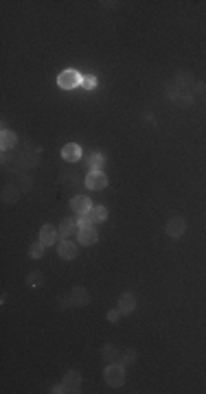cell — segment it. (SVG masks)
<instances>
[{"instance_id": "d6986e66", "label": "cell", "mask_w": 206, "mask_h": 394, "mask_svg": "<svg viewBox=\"0 0 206 394\" xmlns=\"http://www.w3.org/2000/svg\"><path fill=\"white\" fill-rule=\"evenodd\" d=\"M90 169H92V171H101L103 169V164H105V158H103V156L101 154H94V156H90Z\"/></svg>"}, {"instance_id": "7402d4cb", "label": "cell", "mask_w": 206, "mask_h": 394, "mask_svg": "<svg viewBox=\"0 0 206 394\" xmlns=\"http://www.w3.org/2000/svg\"><path fill=\"white\" fill-rule=\"evenodd\" d=\"M134 359H136V353H134V351H125V353H123V361H121V366H127V363H132Z\"/></svg>"}, {"instance_id": "2e32d148", "label": "cell", "mask_w": 206, "mask_h": 394, "mask_svg": "<svg viewBox=\"0 0 206 394\" xmlns=\"http://www.w3.org/2000/svg\"><path fill=\"white\" fill-rule=\"evenodd\" d=\"M88 217H90V221H105L108 219V208H105V206H92V208H90V213H86Z\"/></svg>"}, {"instance_id": "8fae6325", "label": "cell", "mask_w": 206, "mask_h": 394, "mask_svg": "<svg viewBox=\"0 0 206 394\" xmlns=\"http://www.w3.org/2000/svg\"><path fill=\"white\" fill-rule=\"evenodd\" d=\"M62 158L66 160V162H77V160L82 158V147H79L77 143H68V145H64V149H62Z\"/></svg>"}, {"instance_id": "3957f363", "label": "cell", "mask_w": 206, "mask_h": 394, "mask_svg": "<svg viewBox=\"0 0 206 394\" xmlns=\"http://www.w3.org/2000/svg\"><path fill=\"white\" fill-rule=\"evenodd\" d=\"M184 232H187V219H184V217L175 215L167 221V235L171 236V239H180Z\"/></svg>"}, {"instance_id": "cb8c5ba5", "label": "cell", "mask_w": 206, "mask_h": 394, "mask_svg": "<svg viewBox=\"0 0 206 394\" xmlns=\"http://www.w3.org/2000/svg\"><path fill=\"white\" fill-rule=\"evenodd\" d=\"M121 315H123V313H121L119 307H117V309H112V311H108V320H110V322H119Z\"/></svg>"}, {"instance_id": "e0dca14e", "label": "cell", "mask_w": 206, "mask_h": 394, "mask_svg": "<svg viewBox=\"0 0 206 394\" xmlns=\"http://www.w3.org/2000/svg\"><path fill=\"white\" fill-rule=\"evenodd\" d=\"M18 197H20V191H18V189H13V186H4L2 199L7 201V204H11V201H18Z\"/></svg>"}, {"instance_id": "44dd1931", "label": "cell", "mask_w": 206, "mask_h": 394, "mask_svg": "<svg viewBox=\"0 0 206 394\" xmlns=\"http://www.w3.org/2000/svg\"><path fill=\"white\" fill-rule=\"evenodd\" d=\"M82 85H83L86 90H92L94 85H97V77H92V75H86V77L82 79Z\"/></svg>"}, {"instance_id": "d4e9b609", "label": "cell", "mask_w": 206, "mask_h": 394, "mask_svg": "<svg viewBox=\"0 0 206 394\" xmlns=\"http://www.w3.org/2000/svg\"><path fill=\"white\" fill-rule=\"evenodd\" d=\"M51 392H55V394H59V392H68V388L66 386H64V383H62V386H55L53 388V390Z\"/></svg>"}, {"instance_id": "603a6c76", "label": "cell", "mask_w": 206, "mask_h": 394, "mask_svg": "<svg viewBox=\"0 0 206 394\" xmlns=\"http://www.w3.org/2000/svg\"><path fill=\"white\" fill-rule=\"evenodd\" d=\"M77 226H79V228H90V226H92V221H90V217H88V215H79Z\"/></svg>"}, {"instance_id": "8992f818", "label": "cell", "mask_w": 206, "mask_h": 394, "mask_svg": "<svg viewBox=\"0 0 206 394\" xmlns=\"http://www.w3.org/2000/svg\"><path fill=\"white\" fill-rule=\"evenodd\" d=\"M70 208H73V213H77V215L90 213V208H92V204H90V197H86V195L73 197V201H70Z\"/></svg>"}, {"instance_id": "ffe728a7", "label": "cell", "mask_w": 206, "mask_h": 394, "mask_svg": "<svg viewBox=\"0 0 206 394\" xmlns=\"http://www.w3.org/2000/svg\"><path fill=\"white\" fill-rule=\"evenodd\" d=\"M44 250H46V245H44L42 241H38V243H33V245H31L29 254H31V259H40V256L44 254Z\"/></svg>"}, {"instance_id": "6da1fadb", "label": "cell", "mask_w": 206, "mask_h": 394, "mask_svg": "<svg viewBox=\"0 0 206 394\" xmlns=\"http://www.w3.org/2000/svg\"><path fill=\"white\" fill-rule=\"evenodd\" d=\"M103 377H105V383H108L110 388H121L125 383V366H121L119 361L117 363H108Z\"/></svg>"}, {"instance_id": "9a60e30c", "label": "cell", "mask_w": 206, "mask_h": 394, "mask_svg": "<svg viewBox=\"0 0 206 394\" xmlns=\"http://www.w3.org/2000/svg\"><path fill=\"white\" fill-rule=\"evenodd\" d=\"M16 143H18V136L13 134V131H9V129H2V134H0V145H2V149L4 151L13 149V147H16Z\"/></svg>"}, {"instance_id": "7c38bea8", "label": "cell", "mask_w": 206, "mask_h": 394, "mask_svg": "<svg viewBox=\"0 0 206 394\" xmlns=\"http://www.w3.org/2000/svg\"><path fill=\"white\" fill-rule=\"evenodd\" d=\"M119 309L123 315H127V313H132L134 309H136V296L132 294H123L119 298Z\"/></svg>"}, {"instance_id": "277c9868", "label": "cell", "mask_w": 206, "mask_h": 394, "mask_svg": "<svg viewBox=\"0 0 206 394\" xmlns=\"http://www.w3.org/2000/svg\"><path fill=\"white\" fill-rule=\"evenodd\" d=\"M86 186L90 191H101L108 186V178H105L103 171H90L86 178Z\"/></svg>"}, {"instance_id": "ac0fdd59", "label": "cell", "mask_w": 206, "mask_h": 394, "mask_svg": "<svg viewBox=\"0 0 206 394\" xmlns=\"http://www.w3.org/2000/svg\"><path fill=\"white\" fill-rule=\"evenodd\" d=\"M42 282H44V274H42V272H38V270L31 272V274L27 276V285L29 287H40Z\"/></svg>"}, {"instance_id": "52a82bcc", "label": "cell", "mask_w": 206, "mask_h": 394, "mask_svg": "<svg viewBox=\"0 0 206 394\" xmlns=\"http://www.w3.org/2000/svg\"><path fill=\"white\" fill-rule=\"evenodd\" d=\"M97 239H99V235H97V230L90 226V228H79L77 230V241L82 245H94L97 243Z\"/></svg>"}, {"instance_id": "5b68a950", "label": "cell", "mask_w": 206, "mask_h": 394, "mask_svg": "<svg viewBox=\"0 0 206 394\" xmlns=\"http://www.w3.org/2000/svg\"><path fill=\"white\" fill-rule=\"evenodd\" d=\"M68 302H70V305H75V307H86L90 302L88 289H83V287H75V289L70 291V296H68Z\"/></svg>"}, {"instance_id": "30bf717a", "label": "cell", "mask_w": 206, "mask_h": 394, "mask_svg": "<svg viewBox=\"0 0 206 394\" xmlns=\"http://www.w3.org/2000/svg\"><path fill=\"white\" fill-rule=\"evenodd\" d=\"M62 383L68 388V392H79V388H82V375H79L77 370H68L66 375H64Z\"/></svg>"}, {"instance_id": "9c48e42d", "label": "cell", "mask_w": 206, "mask_h": 394, "mask_svg": "<svg viewBox=\"0 0 206 394\" xmlns=\"http://www.w3.org/2000/svg\"><path fill=\"white\" fill-rule=\"evenodd\" d=\"M57 236H59V232L55 230L51 224H44L42 228H40V241H42V243L46 245V247L53 245L55 241H57Z\"/></svg>"}, {"instance_id": "5bb4252c", "label": "cell", "mask_w": 206, "mask_h": 394, "mask_svg": "<svg viewBox=\"0 0 206 394\" xmlns=\"http://www.w3.org/2000/svg\"><path fill=\"white\" fill-rule=\"evenodd\" d=\"M101 359H103L105 363H117V361L121 359L119 348H117V346H112V344L101 346Z\"/></svg>"}, {"instance_id": "ba28073f", "label": "cell", "mask_w": 206, "mask_h": 394, "mask_svg": "<svg viewBox=\"0 0 206 394\" xmlns=\"http://www.w3.org/2000/svg\"><path fill=\"white\" fill-rule=\"evenodd\" d=\"M57 252H59L62 259L73 261L75 256H77V245H75L73 241H68V239H62V241H59V245H57Z\"/></svg>"}, {"instance_id": "7a4b0ae2", "label": "cell", "mask_w": 206, "mask_h": 394, "mask_svg": "<svg viewBox=\"0 0 206 394\" xmlns=\"http://www.w3.org/2000/svg\"><path fill=\"white\" fill-rule=\"evenodd\" d=\"M57 83L62 90H73L82 83V75H79L77 70H64V73L57 77Z\"/></svg>"}, {"instance_id": "4fadbf2b", "label": "cell", "mask_w": 206, "mask_h": 394, "mask_svg": "<svg viewBox=\"0 0 206 394\" xmlns=\"http://www.w3.org/2000/svg\"><path fill=\"white\" fill-rule=\"evenodd\" d=\"M77 230H79V226H77V221H75V219H64L62 224H59V228H57L62 239H68L70 235H77Z\"/></svg>"}]
</instances>
